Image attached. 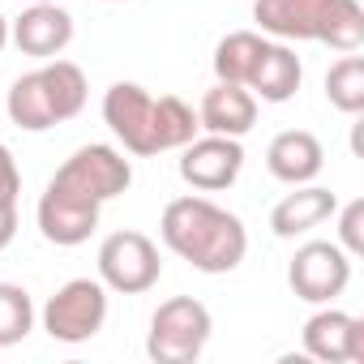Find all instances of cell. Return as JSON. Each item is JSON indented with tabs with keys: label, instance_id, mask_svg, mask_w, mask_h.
<instances>
[{
	"label": "cell",
	"instance_id": "cell-1",
	"mask_svg": "<svg viewBox=\"0 0 364 364\" xmlns=\"http://www.w3.org/2000/svg\"><path fill=\"white\" fill-rule=\"evenodd\" d=\"M163 245L202 274H228L249 253V232L240 215L215 206L210 198H176L159 219Z\"/></svg>",
	"mask_w": 364,
	"mask_h": 364
},
{
	"label": "cell",
	"instance_id": "cell-2",
	"mask_svg": "<svg viewBox=\"0 0 364 364\" xmlns=\"http://www.w3.org/2000/svg\"><path fill=\"white\" fill-rule=\"evenodd\" d=\"M103 120L107 129L124 141L129 154H163V150H180L198 137V112L176 99V95H150L137 82H116L103 95Z\"/></svg>",
	"mask_w": 364,
	"mask_h": 364
},
{
	"label": "cell",
	"instance_id": "cell-3",
	"mask_svg": "<svg viewBox=\"0 0 364 364\" xmlns=\"http://www.w3.org/2000/svg\"><path fill=\"white\" fill-rule=\"evenodd\" d=\"M86 73L73 65V60H43L39 69L22 73L14 86H9V99H5V112L18 129L26 133H48L65 120H73L82 107H86Z\"/></svg>",
	"mask_w": 364,
	"mask_h": 364
},
{
	"label": "cell",
	"instance_id": "cell-4",
	"mask_svg": "<svg viewBox=\"0 0 364 364\" xmlns=\"http://www.w3.org/2000/svg\"><path fill=\"white\" fill-rule=\"evenodd\" d=\"M215 317L193 296H171L154 309L146 330V355L154 364H193L210 343Z\"/></svg>",
	"mask_w": 364,
	"mask_h": 364
},
{
	"label": "cell",
	"instance_id": "cell-5",
	"mask_svg": "<svg viewBox=\"0 0 364 364\" xmlns=\"http://www.w3.org/2000/svg\"><path fill=\"white\" fill-rule=\"evenodd\" d=\"M107 321V287L99 279H69L43 304V330L56 343H90Z\"/></svg>",
	"mask_w": 364,
	"mask_h": 364
},
{
	"label": "cell",
	"instance_id": "cell-6",
	"mask_svg": "<svg viewBox=\"0 0 364 364\" xmlns=\"http://www.w3.org/2000/svg\"><path fill=\"white\" fill-rule=\"evenodd\" d=\"M163 257L159 245L141 232H112L99 245V283L120 296H141L159 283Z\"/></svg>",
	"mask_w": 364,
	"mask_h": 364
},
{
	"label": "cell",
	"instance_id": "cell-7",
	"mask_svg": "<svg viewBox=\"0 0 364 364\" xmlns=\"http://www.w3.org/2000/svg\"><path fill=\"white\" fill-rule=\"evenodd\" d=\"M52 180L103 206V202L120 198V193L133 185V167H129V159H124L116 146L90 141V146H77V150L56 167V176H52Z\"/></svg>",
	"mask_w": 364,
	"mask_h": 364
},
{
	"label": "cell",
	"instance_id": "cell-8",
	"mask_svg": "<svg viewBox=\"0 0 364 364\" xmlns=\"http://www.w3.org/2000/svg\"><path fill=\"white\" fill-rule=\"evenodd\" d=\"M287 283H291L296 300H304V304H330L351 283V257L334 240H309V245L296 249V257L287 266Z\"/></svg>",
	"mask_w": 364,
	"mask_h": 364
},
{
	"label": "cell",
	"instance_id": "cell-9",
	"mask_svg": "<svg viewBox=\"0 0 364 364\" xmlns=\"http://www.w3.org/2000/svg\"><path fill=\"white\" fill-rule=\"evenodd\" d=\"M245 171V146L240 137L206 133L193 137L189 146H180V180L198 193H223L232 189Z\"/></svg>",
	"mask_w": 364,
	"mask_h": 364
},
{
	"label": "cell",
	"instance_id": "cell-10",
	"mask_svg": "<svg viewBox=\"0 0 364 364\" xmlns=\"http://www.w3.org/2000/svg\"><path fill=\"white\" fill-rule=\"evenodd\" d=\"M99 202L56 185V180H48V189L35 206V219H39V232L48 245H60V249H73V245H86L90 232L99 228Z\"/></svg>",
	"mask_w": 364,
	"mask_h": 364
},
{
	"label": "cell",
	"instance_id": "cell-11",
	"mask_svg": "<svg viewBox=\"0 0 364 364\" xmlns=\"http://www.w3.org/2000/svg\"><path fill=\"white\" fill-rule=\"evenodd\" d=\"M300 338L304 351L321 364H364V321L343 309H317Z\"/></svg>",
	"mask_w": 364,
	"mask_h": 364
},
{
	"label": "cell",
	"instance_id": "cell-12",
	"mask_svg": "<svg viewBox=\"0 0 364 364\" xmlns=\"http://www.w3.org/2000/svg\"><path fill=\"white\" fill-rule=\"evenodd\" d=\"M330 5L334 0H253V22L283 43H321Z\"/></svg>",
	"mask_w": 364,
	"mask_h": 364
},
{
	"label": "cell",
	"instance_id": "cell-13",
	"mask_svg": "<svg viewBox=\"0 0 364 364\" xmlns=\"http://www.w3.org/2000/svg\"><path fill=\"white\" fill-rule=\"evenodd\" d=\"M9 39L18 43L22 56L52 60L73 43V18L60 5H31L9 22Z\"/></svg>",
	"mask_w": 364,
	"mask_h": 364
},
{
	"label": "cell",
	"instance_id": "cell-14",
	"mask_svg": "<svg viewBox=\"0 0 364 364\" xmlns=\"http://www.w3.org/2000/svg\"><path fill=\"white\" fill-rule=\"evenodd\" d=\"M266 167H270L274 180H283V185H309V180H317V171L326 167V150L309 129H283L266 146Z\"/></svg>",
	"mask_w": 364,
	"mask_h": 364
},
{
	"label": "cell",
	"instance_id": "cell-15",
	"mask_svg": "<svg viewBox=\"0 0 364 364\" xmlns=\"http://www.w3.org/2000/svg\"><path fill=\"white\" fill-rule=\"evenodd\" d=\"M198 124L206 133H223V137H245L257 124V99L249 86H232V82H215L202 95L198 107Z\"/></svg>",
	"mask_w": 364,
	"mask_h": 364
},
{
	"label": "cell",
	"instance_id": "cell-16",
	"mask_svg": "<svg viewBox=\"0 0 364 364\" xmlns=\"http://www.w3.org/2000/svg\"><path fill=\"white\" fill-rule=\"evenodd\" d=\"M296 193H287L274 210H270V232L279 236V240H296V236H304V232H313V228H321L330 215H334V206H338V198L330 193V189H321V185H291Z\"/></svg>",
	"mask_w": 364,
	"mask_h": 364
},
{
	"label": "cell",
	"instance_id": "cell-17",
	"mask_svg": "<svg viewBox=\"0 0 364 364\" xmlns=\"http://www.w3.org/2000/svg\"><path fill=\"white\" fill-rule=\"evenodd\" d=\"M300 82H304V65H300V56L279 39V43L266 48V56H262V65H257L249 90H253L257 103H287V99H296Z\"/></svg>",
	"mask_w": 364,
	"mask_h": 364
},
{
	"label": "cell",
	"instance_id": "cell-18",
	"mask_svg": "<svg viewBox=\"0 0 364 364\" xmlns=\"http://www.w3.org/2000/svg\"><path fill=\"white\" fill-rule=\"evenodd\" d=\"M266 48H270V39L257 35V31H232V35H223L219 48H215V77L232 82V86H249L253 73H257V65H262V56H266Z\"/></svg>",
	"mask_w": 364,
	"mask_h": 364
},
{
	"label": "cell",
	"instance_id": "cell-19",
	"mask_svg": "<svg viewBox=\"0 0 364 364\" xmlns=\"http://www.w3.org/2000/svg\"><path fill=\"white\" fill-rule=\"evenodd\" d=\"M326 99L343 116H360L364 112V56L343 52V60L330 65V73H326Z\"/></svg>",
	"mask_w": 364,
	"mask_h": 364
},
{
	"label": "cell",
	"instance_id": "cell-20",
	"mask_svg": "<svg viewBox=\"0 0 364 364\" xmlns=\"http://www.w3.org/2000/svg\"><path fill=\"white\" fill-rule=\"evenodd\" d=\"M35 330V300L22 283H0V347H18Z\"/></svg>",
	"mask_w": 364,
	"mask_h": 364
},
{
	"label": "cell",
	"instance_id": "cell-21",
	"mask_svg": "<svg viewBox=\"0 0 364 364\" xmlns=\"http://www.w3.org/2000/svg\"><path fill=\"white\" fill-rule=\"evenodd\" d=\"M321 43L334 52H360V43H364V5L360 0H334Z\"/></svg>",
	"mask_w": 364,
	"mask_h": 364
},
{
	"label": "cell",
	"instance_id": "cell-22",
	"mask_svg": "<svg viewBox=\"0 0 364 364\" xmlns=\"http://www.w3.org/2000/svg\"><path fill=\"white\" fill-rule=\"evenodd\" d=\"M334 215H338V240L334 245L355 262L364 253V198H355L347 206H334Z\"/></svg>",
	"mask_w": 364,
	"mask_h": 364
},
{
	"label": "cell",
	"instance_id": "cell-23",
	"mask_svg": "<svg viewBox=\"0 0 364 364\" xmlns=\"http://www.w3.org/2000/svg\"><path fill=\"white\" fill-rule=\"evenodd\" d=\"M18 193H22V171H18V159H14V150L0 141V198L5 202H18Z\"/></svg>",
	"mask_w": 364,
	"mask_h": 364
},
{
	"label": "cell",
	"instance_id": "cell-24",
	"mask_svg": "<svg viewBox=\"0 0 364 364\" xmlns=\"http://www.w3.org/2000/svg\"><path fill=\"white\" fill-rule=\"evenodd\" d=\"M18 236V202H5L0 198V253H5Z\"/></svg>",
	"mask_w": 364,
	"mask_h": 364
},
{
	"label": "cell",
	"instance_id": "cell-25",
	"mask_svg": "<svg viewBox=\"0 0 364 364\" xmlns=\"http://www.w3.org/2000/svg\"><path fill=\"white\" fill-rule=\"evenodd\" d=\"M5 43H9V18L0 14V52H5Z\"/></svg>",
	"mask_w": 364,
	"mask_h": 364
},
{
	"label": "cell",
	"instance_id": "cell-26",
	"mask_svg": "<svg viewBox=\"0 0 364 364\" xmlns=\"http://www.w3.org/2000/svg\"><path fill=\"white\" fill-rule=\"evenodd\" d=\"M31 5H60V0H31Z\"/></svg>",
	"mask_w": 364,
	"mask_h": 364
},
{
	"label": "cell",
	"instance_id": "cell-27",
	"mask_svg": "<svg viewBox=\"0 0 364 364\" xmlns=\"http://www.w3.org/2000/svg\"><path fill=\"white\" fill-rule=\"evenodd\" d=\"M103 5H124V0H103Z\"/></svg>",
	"mask_w": 364,
	"mask_h": 364
}]
</instances>
